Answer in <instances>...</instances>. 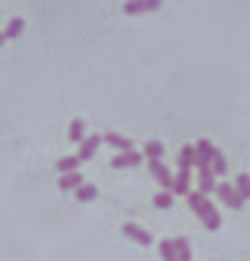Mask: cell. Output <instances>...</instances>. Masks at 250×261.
<instances>
[{
	"label": "cell",
	"instance_id": "24",
	"mask_svg": "<svg viewBox=\"0 0 250 261\" xmlns=\"http://www.w3.org/2000/svg\"><path fill=\"white\" fill-rule=\"evenodd\" d=\"M6 44V34H0V46H3Z\"/></svg>",
	"mask_w": 250,
	"mask_h": 261
},
{
	"label": "cell",
	"instance_id": "13",
	"mask_svg": "<svg viewBox=\"0 0 250 261\" xmlns=\"http://www.w3.org/2000/svg\"><path fill=\"white\" fill-rule=\"evenodd\" d=\"M143 156H148V162H161L164 156V144L161 141H148L143 146Z\"/></svg>",
	"mask_w": 250,
	"mask_h": 261
},
{
	"label": "cell",
	"instance_id": "22",
	"mask_svg": "<svg viewBox=\"0 0 250 261\" xmlns=\"http://www.w3.org/2000/svg\"><path fill=\"white\" fill-rule=\"evenodd\" d=\"M21 31H23V21H21V18H11L3 34H6V39H18Z\"/></svg>",
	"mask_w": 250,
	"mask_h": 261
},
{
	"label": "cell",
	"instance_id": "12",
	"mask_svg": "<svg viewBox=\"0 0 250 261\" xmlns=\"http://www.w3.org/2000/svg\"><path fill=\"white\" fill-rule=\"evenodd\" d=\"M84 182H82V174L79 172H69V174H61L59 177V187L61 190H77V187H82Z\"/></svg>",
	"mask_w": 250,
	"mask_h": 261
},
{
	"label": "cell",
	"instance_id": "9",
	"mask_svg": "<svg viewBox=\"0 0 250 261\" xmlns=\"http://www.w3.org/2000/svg\"><path fill=\"white\" fill-rule=\"evenodd\" d=\"M192 174L189 169H179V174L174 177V187H171V195H189L192 190Z\"/></svg>",
	"mask_w": 250,
	"mask_h": 261
},
{
	"label": "cell",
	"instance_id": "2",
	"mask_svg": "<svg viewBox=\"0 0 250 261\" xmlns=\"http://www.w3.org/2000/svg\"><path fill=\"white\" fill-rule=\"evenodd\" d=\"M217 197L227 205V207H232V210H240L242 205H245V200L240 197V192L235 190V185H227V182H222V185H217Z\"/></svg>",
	"mask_w": 250,
	"mask_h": 261
},
{
	"label": "cell",
	"instance_id": "16",
	"mask_svg": "<svg viewBox=\"0 0 250 261\" xmlns=\"http://www.w3.org/2000/svg\"><path fill=\"white\" fill-rule=\"evenodd\" d=\"M69 141H72V144H82V141H84V123H82L79 118H74V120L69 123Z\"/></svg>",
	"mask_w": 250,
	"mask_h": 261
},
{
	"label": "cell",
	"instance_id": "20",
	"mask_svg": "<svg viewBox=\"0 0 250 261\" xmlns=\"http://www.w3.org/2000/svg\"><path fill=\"white\" fill-rule=\"evenodd\" d=\"M235 190L240 192V197L242 200H250V174H237V179H235Z\"/></svg>",
	"mask_w": 250,
	"mask_h": 261
},
{
	"label": "cell",
	"instance_id": "5",
	"mask_svg": "<svg viewBox=\"0 0 250 261\" xmlns=\"http://www.w3.org/2000/svg\"><path fill=\"white\" fill-rule=\"evenodd\" d=\"M143 162V154L141 151H120L117 156H112V162H110V167H115V169H131V167H138Z\"/></svg>",
	"mask_w": 250,
	"mask_h": 261
},
{
	"label": "cell",
	"instance_id": "18",
	"mask_svg": "<svg viewBox=\"0 0 250 261\" xmlns=\"http://www.w3.org/2000/svg\"><path fill=\"white\" fill-rule=\"evenodd\" d=\"M74 195H77L79 202H92V200L97 197V187H95V185H82V187L74 190Z\"/></svg>",
	"mask_w": 250,
	"mask_h": 261
},
{
	"label": "cell",
	"instance_id": "15",
	"mask_svg": "<svg viewBox=\"0 0 250 261\" xmlns=\"http://www.w3.org/2000/svg\"><path fill=\"white\" fill-rule=\"evenodd\" d=\"M174 251H176V261H192V248L186 238H174Z\"/></svg>",
	"mask_w": 250,
	"mask_h": 261
},
{
	"label": "cell",
	"instance_id": "21",
	"mask_svg": "<svg viewBox=\"0 0 250 261\" xmlns=\"http://www.w3.org/2000/svg\"><path fill=\"white\" fill-rule=\"evenodd\" d=\"M209 169H212V174H214V177H222V174L227 172V162H225L222 151H214V156H212V164H209Z\"/></svg>",
	"mask_w": 250,
	"mask_h": 261
},
{
	"label": "cell",
	"instance_id": "6",
	"mask_svg": "<svg viewBox=\"0 0 250 261\" xmlns=\"http://www.w3.org/2000/svg\"><path fill=\"white\" fill-rule=\"evenodd\" d=\"M122 233L128 236L131 241H136L138 246H151V243H153V236H151L148 230H143L141 225H136V223H125V225H122Z\"/></svg>",
	"mask_w": 250,
	"mask_h": 261
},
{
	"label": "cell",
	"instance_id": "17",
	"mask_svg": "<svg viewBox=\"0 0 250 261\" xmlns=\"http://www.w3.org/2000/svg\"><path fill=\"white\" fill-rule=\"evenodd\" d=\"M197 162V154H194V146H184L179 151V169H192Z\"/></svg>",
	"mask_w": 250,
	"mask_h": 261
},
{
	"label": "cell",
	"instance_id": "8",
	"mask_svg": "<svg viewBox=\"0 0 250 261\" xmlns=\"http://www.w3.org/2000/svg\"><path fill=\"white\" fill-rule=\"evenodd\" d=\"M100 144H102V136H100V134H92V136H87V139L82 141L79 151H77L79 162H87V159H92V156H95V151L100 149Z\"/></svg>",
	"mask_w": 250,
	"mask_h": 261
},
{
	"label": "cell",
	"instance_id": "19",
	"mask_svg": "<svg viewBox=\"0 0 250 261\" xmlns=\"http://www.w3.org/2000/svg\"><path fill=\"white\" fill-rule=\"evenodd\" d=\"M153 207H159V210H169V207H174V195L166 192V190H161L159 195H153Z\"/></svg>",
	"mask_w": 250,
	"mask_h": 261
},
{
	"label": "cell",
	"instance_id": "3",
	"mask_svg": "<svg viewBox=\"0 0 250 261\" xmlns=\"http://www.w3.org/2000/svg\"><path fill=\"white\" fill-rule=\"evenodd\" d=\"M164 0H128L122 3V13L128 16H138V13H148V11H159Z\"/></svg>",
	"mask_w": 250,
	"mask_h": 261
},
{
	"label": "cell",
	"instance_id": "1",
	"mask_svg": "<svg viewBox=\"0 0 250 261\" xmlns=\"http://www.w3.org/2000/svg\"><path fill=\"white\" fill-rule=\"evenodd\" d=\"M186 202H189V207L197 213V218L204 223L207 230H217V228L222 225V218H220L217 207H214V205L207 200V195H202L199 190L189 192V195H186Z\"/></svg>",
	"mask_w": 250,
	"mask_h": 261
},
{
	"label": "cell",
	"instance_id": "4",
	"mask_svg": "<svg viewBox=\"0 0 250 261\" xmlns=\"http://www.w3.org/2000/svg\"><path fill=\"white\" fill-rule=\"evenodd\" d=\"M214 144L212 141H207V139H202V141H197L194 144V154H197V162H194V167H199V169H204V167H209L212 164V156H214Z\"/></svg>",
	"mask_w": 250,
	"mask_h": 261
},
{
	"label": "cell",
	"instance_id": "11",
	"mask_svg": "<svg viewBox=\"0 0 250 261\" xmlns=\"http://www.w3.org/2000/svg\"><path fill=\"white\" fill-rule=\"evenodd\" d=\"M214 190H217V182H214L212 169H209V167L199 169V192H202V195H207V192H214Z\"/></svg>",
	"mask_w": 250,
	"mask_h": 261
},
{
	"label": "cell",
	"instance_id": "10",
	"mask_svg": "<svg viewBox=\"0 0 250 261\" xmlns=\"http://www.w3.org/2000/svg\"><path fill=\"white\" fill-rule=\"evenodd\" d=\"M105 144H107V146H112V149H117V151H133V141H131L128 136L115 134V130L105 134Z\"/></svg>",
	"mask_w": 250,
	"mask_h": 261
},
{
	"label": "cell",
	"instance_id": "7",
	"mask_svg": "<svg viewBox=\"0 0 250 261\" xmlns=\"http://www.w3.org/2000/svg\"><path fill=\"white\" fill-rule=\"evenodd\" d=\"M148 169H151V174L156 177V182H159L166 192H171V187H174V174H171L161 162H148Z\"/></svg>",
	"mask_w": 250,
	"mask_h": 261
},
{
	"label": "cell",
	"instance_id": "14",
	"mask_svg": "<svg viewBox=\"0 0 250 261\" xmlns=\"http://www.w3.org/2000/svg\"><path fill=\"white\" fill-rule=\"evenodd\" d=\"M79 164H82V162H79L77 154H74V156H61V159L56 162V169H59V174H69V172H77Z\"/></svg>",
	"mask_w": 250,
	"mask_h": 261
},
{
	"label": "cell",
	"instance_id": "23",
	"mask_svg": "<svg viewBox=\"0 0 250 261\" xmlns=\"http://www.w3.org/2000/svg\"><path fill=\"white\" fill-rule=\"evenodd\" d=\"M159 253L164 261H176V251H174V241H161L159 246Z\"/></svg>",
	"mask_w": 250,
	"mask_h": 261
}]
</instances>
